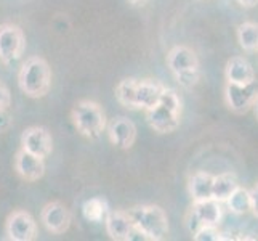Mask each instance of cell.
<instances>
[{
  "instance_id": "25",
  "label": "cell",
  "mask_w": 258,
  "mask_h": 241,
  "mask_svg": "<svg viewBox=\"0 0 258 241\" xmlns=\"http://www.w3.org/2000/svg\"><path fill=\"white\" fill-rule=\"evenodd\" d=\"M248 193H250V211L258 219V183H255L252 188L248 190Z\"/></svg>"
},
{
  "instance_id": "26",
  "label": "cell",
  "mask_w": 258,
  "mask_h": 241,
  "mask_svg": "<svg viewBox=\"0 0 258 241\" xmlns=\"http://www.w3.org/2000/svg\"><path fill=\"white\" fill-rule=\"evenodd\" d=\"M10 126H12V116L8 114V110L0 111V132L7 130Z\"/></svg>"
},
{
  "instance_id": "17",
  "label": "cell",
  "mask_w": 258,
  "mask_h": 241,
  "mask_svg": "<svg viewBox=\"0 0 258 241\" xmlns=\"http://www.w3.org/2000/svg\"><path fill=\"white\" fill-rule=\"evenodd\" d=\"M212 183L213 175L204 171L194 172L188 180V190L192 201H202L212 198Z\"/></svg>"
},
{
  "instance_id": "24",
  "label": "cell",
  "mask_w": 258,
  "mask_h": 241,
  "mask_svg": "<svg viewBox=\"0 0 258 241\" xmlns=\"http://www.w3.org/2000/svg\"><path fill=\"white\" fill-rule=\"evenodd\" d=\"M12 105V95H10V90H8V87L0 80V111H5L10 108Z\"/></svg>"
},
{
  "instance_id": "19",
  "label": "cell",
  "mask_w": 258,
  "mask_h": 241,
  "mask_svg": "<svg viewBox=\"0 0 258 241\" xmlns=\"http://www.w3.org/2000/svg\"><path fill=\"white\" fill-rule=\"evenodd\" d=\"M237 178L234 174L225 172L213 177V183H212V198L218 201V203H225L229 195L234 191L237 186Z\"/></svg>"
},
{
  "instance_id": "23",
  "label": "cell",
  "mask_w": 258,
  "mask_h": 241,
  "mask_svg": "<svg viewBox=\"0 0 258 241\" xmlns=\"http://www.w3.org/2000/svg\"><path fill=\"white\" fill-rule=\"evenodd\" d=\"M196 241H221L229 239L228 236H223V233L217 228V225H202L196 233L192 235Z\"/></svg>"
},
{
  "instance_id": "4",
  "label": "cell",
  "mask_w": 258,
  "mask_h": 241,
  "mask_svg": "<svg viewBox=\"0 0 258 241\" xmlns=\"http://www.w3.org/2000/svg\"><path fill=\"white\" fill-rule=\"evenodd\" d=\"M167 66L178 84L186 88L194 87L201 77L199 58L192 49L186 45H176L168 52Z\"/></svg>"
},
{
  "instance_id": "2",
  "label": "cell",
  "mask_w": 258,
  "mask_h": 241,
  "mask_svg": "<svg viewBox=\"0 0 258 241\" xmlns=\"http://www.w3.org/2000/svg\"><path fill=\"white\" fill-rule=\"evenodd\" d=\"M133 227H137L148 241H161L168 235V217L156 204H137L127 211Z\"/></svg>"
},
{
  "instance_id": "28",
  "label": "cell",
  "mask_w": 258,
  "mask_h": 241,
  "mask_svg": "<svg viewBox=\"0 0 258 241\" xmlns=\"http://www.w3.org/2000/svg\"><path fill=\"white\" fill-rule=\"evenodd\" d=\"M252 110H253V114H255V118L258 119V93H256L255 100H253V103H252Z\"/></svg>"
},
{
  "instance_id": "5",
  "label": "cell",
  "mask_w": 258,
  "mask_h": 241,
  "mask_svg": "<svg viewBox=\"0 0 258 241\" xmlns=\"http://www.w3.org/2000/svg\"><path fill=\"white\" fill-rule=\"evenodd\" d=\"M74 127L87 138H98L106 129V114L98 103L92 100H81L74 105L73 113Z\"/></svg>"
},
{
  "instance_id": "6",
  "label": "cell",
  "mask_w": 258,
  "mask_h": 241,
  "mask_svg": "<svg viewBox=\"0 0 258 241\" xmlns=\"http://www.w3.org/2000/svg\"><path fill=\"white\" fill-rule=\"evenodd\" d=\"M26 39L20 26L5 23L0 24V61L10 65L23 55Z\"/></svg>"
},
{
  "instance_id": "15",
  "label": "cell",
  "mask_w": 258,
  "mask_h": 241,
  "mask_svg": "<svg viewBox=\"0 0 258 241\" xmlns=\"http://www.w3.org/2000/svg\"><path fill=\"white\" fill-rule=\"evenodd\" d=\"M189 212L196 217V220L202 225H218L221 217H223V209L220 203L213 198L202 200V201H192V206Z\"/></svg>"
},
{
  "instance_id": "7",
  "label": "cell",
  "mask_w": 258,
  "mask_h": 241,
  "mask_svg": "<svg viewBox=\"0 0 258 241\" xmlns=\"http://www.w3.org/2000/svg\"><path fill=\"white\" fill-rule=\"evenodd\" d=\"M5 233L12 241H32L37 238V224L28 211L18 209L8 216Z\"/></svg>"
},
{
  "instance_id": "20",
  "label": "cell",
  "mask_w": 258,
  "mask_h": 241,
  "mask_svg": "<svg viewBox=\"0 0 258 241\" xmlns=\"http://www.w3.org/2000/svg\"><path fill=\"white\" fill-rule=\"evenodd\" d=\"M237 42L245 52H258V24L245 21L237 28Z\"/></svg>"
},
{
  "instance_id": "13",
  "label": "cell",
  "mask_w": 258,
  "mask_h": 241,
  "mask_svg": "<svg viewBox=\"0 0 258 241\" xmlns=\"http://www.w3.org/2000/svg\"><path fill=\"white\" fill-rule=\"evenodd\" d=\"M225 77L228 84L234 85H248L255 82V71L248 60L244 57H233L228 60L225 68Z\"/></svg>"
},
{
  "instance_id": "12",
  "label": "cell",
  "mask_w": 258,
  "mask_h": 241,
  "mask_svg": "<svg viewBox=\"0 0 258 241\" xmlns=\"http://www.w3.org/2000/svg\"><path fill=\"white\" fill-rule=\"evenodd\" d=\"M15 171L26 182H37L45 174V163L42 158L21 148L15 155Z\"/></svg>"
},
{
  "instance_id": "21",
  "label": "cell",
  "mask_w": 258,
  "mask_h": 241,
  "mask_svg": "<svg viewBox=\"0 0 258 241\" xmlns=\"http://www.w3.org/2000/svg\"><path fill=\"white\" fill-rule=\"evenodd\" d=\"M137 80L138 79H122L115 87V98L117 102L128 110H138L135 102V90H137Z\"/></svg>"
},
{
  "instance_id": "10",
  "label": "cell",
  "mask_w": 258,
  "mask_h": 241,
  "mask_svg": "<svg viewBox=\"0 0 258 241\" xmlns=\"http://www.w3.org/2000/svg\"><path fill=\"white\" fill-rule=\"evenodd\" d=\"M258 93V87L255 82L248 85H234L228 84L225 87V98L226 103L229 106V110H233L234 113H247L252 108V103L255 100V97Z\"/></svg>"
},
{
  "instance_id": "18",
  "label": "cell",
  "mask_w": 258,
  "mask_h": 241,
  "mask_svg": "<svg viewBox=\"0 0 258 241\" xmlns=\"http://www.w3.org/2000/svg\"><path fill=\"white\" fill-rule=\"evenodd\" d=\"M109 214V206L108 201L100 196H95V198L87 200L82 204V216L87 222L90 224H103Z\"/></svg>"
},
{
  "instance_id": "27",
  "label": "cell",
  "mask_w": 258,
  "mask_h": 241,
  "mask_svg": "<svg viewBox=\"0 0 258 241\" xmlns=\"http://www.w3.org/2000/svg\"><path fill=\"white\" fill-rule=\"evenodd\" d=\"M236 2L241 7H245V8H252V7L258 5V0H236Z\"/></svg>"
},
{
  "instance_id": "9",
  "label": "cell",
  "mask_w": 258,
  "mask_h": 241,
  "mask_svg": "<svg viewBox=\"0 0 258 241\" xmlns=\"http://www.w3.org/2000/svg\"><path fill=\"white\" fill-rule=\"evenodd\" d=\"M21 148L42 159L48 158L53 150V140L50 132L45 127L39 126L28 127L21 135Z\"/></svg>"
},
{
  "instance_id": "29",
  "label": "cell",
  "mask_w": 258,
  "mask_h": 241,
  "mask_svg": "<svg viewBox=\"0 0 258 241\" xmlns=\"http://www.w3.org/2000/svg\"><path fill=\"white\" fill-rule=\"evenodd\" d=\"M132 4H138V2H141V0H130Z\"/></svg>"
},
{
  "instance_id": "3",
  "label": "cell",
  "mask_w": 258,
  "mask_h": 241,
  "mask_svg": "<svg viewBox=\"0 0 258 241\" xmlns=\"http://www.w3.org/2000/svg\"><path fill=\"white\" fill-rule=\"evenodd\" d=\"M18 84L21 92L31 98L45 97L51 85V69L48 63L40 57L28 58L18 74Z\"/></svg>"
},
{
  "instance_id": "8",
  "label": "cell",
  "mask_w": 258,
  "mask_h": 241,
  "mask_svg": "<svg viewBox=\"0 0 258 241\" xmlns=\"http://www.w3.org/2000/svg\"><path fill=\"white\" fill-rule=\"evenodd\" d=\"M40 220H42L43 227H45L50 233L61 235V233H64V231L69 230L73 217H71L69 209L64 206L63 203L53 201V203L45 204V208L42 209Z\"/></svg>"
},
{
  "instance_id": "1",
  "label": "cell",
  "mask_w": 258,
  "mask_h": 241,
  "mask_svg": "<svg viewBox=\"0 0 258 241\" xmlns=\"http://www.w3.org/2000/svg\"><path fill=\"white\" fill-rule=\"evenodd\" d=\"M146 121L157 133H170L180 127L181 100L173 88H164L157 105L146 110Z\"/></svg>"
},
{
  "instance_id": "11",
  "label": "cell",
  "mask_w": 258,
  "mask_h": 241,
  "mask_svg": "<svg viewBox=\"0 0 258 241\" xmlns=\"http://www.w3.org/2000/svg\"><path fill=\"white\" fill-rule=\"evenodd\" d=\"M106 129H108V137L114 147L120 150H128L135 143L137 127L125 116L114 118L109 124H106Z\"/></svg>"
},
{
  "instance_id": "14",
  "label": "cell",
  "mask_w": 258,
  "mask_h": 241,
  "mask_svg": "<svg viewBox=\"0 0 258 241\" xmlns=\"http://www.w3.org/2000/svg\"><path fill=\"white\" fill-rule=\"evenodd\" d=\"M165 85L153 79L137 80V90H135V102L138 110H149L157 105Z\"/></svg>"
},
{
  "instance_id": "16",
  "label": "cell",
  "mask_w": 258,
  "mask_h": 241,
  "mask_svg": "<svg viewBox=\"0 0 258 241\" xmlns=\"http://www.w3.org/2000/svg\"><path fill=\"white\" fill-rule=\"evenodd\" d=\"M104 225L109 238L115 241H127L133 228L127 211H109L108 217L104 220Z\"/></svg>"
},
{
  "instance_id": "22",
  "label": "cell",
  "mask_w": 258,
  "mask_h": 241,
  "mask_svg": "<svg viewBox=\"0 0 258 241\" xmlns=\"http://www.w3.org/2000/svg\"><path fill=\"white\" fill-rule=\"evenodd\" d=\"M231 212L234 214H244L250 211V193L244 186H236L234 191L229 195V198L225 201Z\"/></svg>"
}]
</instances>
